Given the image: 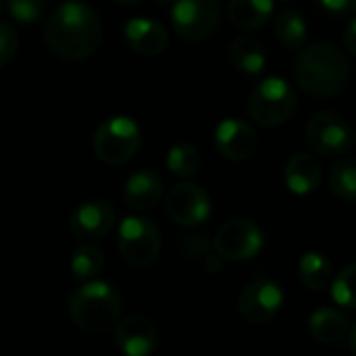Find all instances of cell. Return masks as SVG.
<instances>
[{
	"label": "cell",
	"instance_id": "cell-16",
	"mask_svg": "<svg viewBox=\"0 0 356 356\" xmlns=\"http://www.w3.org/2000/svg\"><path fill=\"white\" fill-rule=\"evenodd\" d=\"M161 193H163L161 178L151 170H140L128 178V183L124 187V202L128 204L130 210L145 212L157 206Z\"/></svg>",
	"mask_w": 356,
	"mask_h": 356
},
{
	"label": "cell",
	"instance_id": "cell-20",
	"mask_svg": "<svg viewBox=\"0 0 356 356\" xmlns=\"http://www.w3.org/2000/svg\"><path fill=\"white\" fill-rule=\"evenodd\" d=\"M229 59L231 65L248 76H256L264 70L266 65V57H264V49L260 47L258 40L254 38H237L231 42L229 47Z\"/></svg>",
	"mask_w": 356,
	"mask_h": 356
},
{
	"label": "cell",
	"instance_id": "cell-6",
	"mask_svg": "<svg viewBox=\"0 0 356 356\" xmlns=\"http://www.w3.org/2000/svg\"><path fill=\"white\" fill-rule=\"evenodd\" d=\"M118 248L122 258L130 266H151L161 250V237L157 227L140 216H128L118 231Z\"/></svg>",
	"mask_w": 356,
	"mask_h": 356
},
{
	"label": "cell",
	"instance_id": "cell-31",
	"mask_svg": "<svg viewBox=\"0 0 356 356\" xmlns=\"http://www.w3.org/2000/svg\"><path fill=\"white\" fill-rule=\"evenodd\" d=\"M343 44H346L348 53L356 55V17L348 24V28L343 32Z\"/></svg>",
	"mask_w": 356,
	"mask_h": 356
},
{
	"label": "cell",
	"instance_id": "cell-27",
	"mask_svg": "<svg viewBox=\"0 0 356 356\" xmlns=\"http://www.w3.org/2000/svg\"><path fill=\"white\" fill-rule=\"evenodd\" d=\"M49 3L51 0H7V7L19 24H36L49 9Z\"/></svg>",
	"mask_w": 356,
	"mask_h": 356
},
{
	"label": "cell",
	"instance_id": "cell-8",
	"mask_svg": "<svg viewBox=\"0 0 356 356\" xmlns=\"http://www.w3.org/2000/svg\"><path fill=\"white\" fill-rule=\"evenodd\" d=\"M306 143L323 157L341 155L352 145L350 124L333 111H321L306 124Z\"/></svg>",
	"mask_w": 356,
	"mask_h": 356
},
{
	"label": "cell",
	"instance_id": "cell-2",
	"mask_svg": "<svg viewBox=\"0 0 356 356\" xmlns=\"http://www.w3.org/2000/svg\"><path fill=\"white\" fill-rule=\"evenodd\" d=\"M296 82L310 97H331L339 92L350 76V65L339 47L316 42L306 47L296 59Z\"/></svg>",
	"mask_w": 356,
	"mask_h": 356
},
{
	"label": "cell",
	"instance_id": "cell-11",
	"mask_svg": "<svg viewBox=\"0 0 356 356\" xmlns=\"http://www.w3.org/2000/svg\"><path fill=\"white\" fill-rule=\"evenodd\" d=\"M281 304H283L281 287L275 281L260 277V279H254L250 285H245V289L239 296L237 308L243 321L262 325L277 316Z\"/></svg>",
	"mask_w": 356,
	"mask_h": 356
},
{
	"label": "cell",
	"instance_id": "cell-23",
	"mask_svg": "<svg viewBox=\"0 0 356 356\" xmlns=\"http://www.w3.org/2000/svg\"><path fill=\"white\" fill-rule=\"evenodd\" d=\"M331 191L343 200L354 202L356 200V157H341L331 168Z\"/></svg>",
	"mask_w": 356,
	"mask_h": 356
},
{
	"label": "cell",
	"instance_id": "cell-3",
	"mask_svg": "<svg viewBox=\"0 0 356 356\" xmlns=\"http://www.w3.org/2000/svg\"><path fill=\"white\" fill-rule=\"evenodd\" d=\"M122 300L115 287L105 281H88L70 293V314L78 329L105 333L118 325Z\"/></svg>",
	"mask_w": 356,
	"mask_h": 356
},
{
	"label": "cell",
	"instance_id": "cell-13",
	"mask_svg": "<svg viewBox=\"0 0 356 356\" xmlns=\"http://www.w3.org/2000/svg\"><path fill=\"white\" fill-rule=\"evenodd\" d=\"M115 225V210L107 202H86L70 216V231L78 239L95 241L105 237Z\"/></svg>",
	"mask_w": 356,
	"mask_h": 356
},
{
	"label": "cell",
	"instance_id": "cell-21",
	"mask_svg": "<svg viewBox=\"0 0 356 356\" xmlns=\"http://www.w3.org/2000/svg\"><path fill=\"white\" fill-rule=\"evenodd\" d=\"M300 279L302 283L312 289V291H321L325 289L331 279H333V266L329 262L327 256L318 254V252H308L300 258V266H298Z\"/></svg>",
	"mask_w": 356,
	"mask_h": 356
},
{
	"label": "cell",
	"instance_id": "cell-28",
	"mask_svg": "<svg viewBox=\"0 0 356 356\" xmlns=\"http://www.w3.org/2000/svg\"><path fill=\"white\" fill-rule=\"evenodd\" d=\"M183 250H185V254L191 258V260H195V262H200V260H206L204 264H206V268L208 270H218L222 264H220V256L216 254V256H210V243H208V239L206 237H202V235H191V237H187V239H183Z\"/></svg>",
	"mask_w": 356,
	"mask_h": 356
},
{
	"label": "cell",
	"instance_id": "cell-1",
	"mask_svg": "<svg viewBox=\"0 0 356 356\" xmlns=\"http://www.w3.org/2000/svg\"><path fill=\"white\" fill-rule=\"evenodd\" d=\"M44 40L57 57L84 61L99 51L103 42V26L97 11L84 0H65L49 15Z\"/></svg>",
	"mask_w": 356,
	"mask_h": 356
},
{
	"label": "cell",
	"instance_id": "cell-10",
	"mask_svg": "<svg viewBox=\"0 0 356 356\" xmlns=\"http://www.w3.org/2000/svg\"><path fill=\"white\" fill-rule=\"evenodd\" d=\"M208 193L193 183H178L165 195V214L181 227H197L210 216Z\"/></svg>",
	"mask_w": 356,
	"mask_h": 356
},
{
	"label": "cell",
	"instance_id": "cell-9",
	"mask_svg": "<svg viewBox=\"0 0 356 356\" xmlns=\"http://www.w3.org/2000/svg\"><path fill=\"white\" fill-rule=\"evenodd\" d=\"M262 245H264L262 231L245 218H233L225 222L214 237V252L222 260H231V262L254 258L262 250Z\"/></svg>",
	"mask_w": 356,
	"mask_h": 356
},
{
	"label": "cell",
	"instance_id": "cell-25",
	"mask_svg": "<svg viewBox=\"0 0 356 356\" xmlns=\"http://www.w3.org/2000/svg\"><path fill=\"white\" fill-rule=\"evenodd\" d=\"M105 256L97 245H80L72 256V275L78 281H88L103 268Z\"/></svg>",
	"mask_w": 356,
	"mask_h": 356
},
{
	"label": "cell",
	"instance_id": "cell-5",
	"mask_svg": "<svg viewBox=\"0 0 356 356\" xmlns=\"http://www.w3.org/2000/svg\"><path fill=\"white\" fill-rule=\"evenodd\" d=\"M293 109H296V92L281 78L262 80L250 95V103H248L250 118L264 128L281 126L291 118Z\"/></svg>",
	"mask_w": 356,
	"mask_h": 356
},
{
	"label": "cell",
	"instance_id": "cell-26",
	"mask_svg": "<svg viewBox=\"0 0 356 356\" xmlns=\"http://www.w3.org/2000/svg\"><path fill=\"white\" fill-rule=\"evenodd\" d=\"M331 296L339 306L348 310H356V262L343 266L337 273L331 285Z\"/></svg>",
	"mask_w": 356,
	"mask_h": 356
},
{
	"label": "cell",
	"instance_id": "cell-15",
	"mask_svg": "<svg viewBox=\"0 0 356 356\" xmlns=\"http://www.w3.org/2000/svg\"><path fill=\"white\" fill-rule=\"evenodd\" d=\"M124 34H126V42L130 44V49L143 57H157L168 47L165 28L147 17H136L128 22Z\"/></svg>",
	"mask_w": 356,
	"mask_h": 356
},
{
	"label": "cell",
	"instance_id": "cell-18",
	"mask_svg": "<svg viewBox=\"0 0 356 356\" xmlns=\"http://www.w3.org/2000/svg\"><path fill=\"white\" fill-rule=\"evenodd\" d=\"M308 329L312 337L321 343H335L348 331V316L339 308L323 306L316 308L308 318Z\"/></svg>",
	"mask_w": 356,
	"mask_h": 356
},
{
	"label": "cell",
	"instance_id": "cell-30",
	"mask_svg": "<svg viewBox=\"0 0 356 356\" xmlns=\"http://www.w3.org/2000/svg\"><path fill=\"white\" fill-rule=\"evenodd\" d=\"M331 15H352L356 13V0H316Z\"/></svg>",
	"mask_w": 356,
	"mask_h": 356
},
{
	"label": "cell",
	"instance_id": "cell-32",
	"mask_svg": "<svg viewBox=\"0 0 356 356\" xmlns=\"http://www.w3.org/2000/svg\"><path fill=\"white\" fill-rule=\"evenodd\" d=\"M348 343H350V350H352V354L356 356V325L350 329V337H348Z\"/></svg>",
	"mask_w": 356,
	"mask_h": 356
},
{
	"label": "cell",
	"instance_id": "cell-34",
	"mask_svg": "<svg viewBox=\"0 0 356 356\" xmlns=\"http://www.w3.org/2000/svg\"><path fill=\"white\" fill-rule=\"evenodd\" d=\"M3 9H5V0H0V13H3Z\"/></svg>",
	"mask_w": 356,
	"mask_h": 356
},
{
	"label": "cell",
	"instance_id": "cell-14",
	"mask_svg": "<svg viewBox=\"0 0 356 356\" xmlns=\"http://www.w3.org/2000/svg\"><path fill=\"white\" fill-rule=\"evenodd\" d=\"M216 147L225 157L241 161L254 155L258 147V134L248 122L227 118L216 128Z\"/></svg>",
	"mask_w": 356,
	"mask_h": 356
},
{
	"label": "cell",
	"instance_id": "cell-33",
	"mask_svg": "<svg viewBox=\"0 0 356 356\" xmlns=\"http://www.w3.org/2000/svg\"><path fill=\"white\" fill-rule=\"evenodd\" d=\"M111 3H115V5H134V3H138V0H111Z\"/></svg>",
	"mask_w": 356,
	"mask_h": 356
},
{
	"label": "cell",
	"instance_id": "cell-22",
	"mask_svg": "<svg viewBox=\"0 0 356 356\" xmlns=\"http://www.w3.org/2000/svg\"><path fill=\"white\" fill-rule=\"evenodd\" d=\"M306 32L304 17L293 9L281 11L275 19V36L287 49H300L306 40Z\"/></svg>",
	"mask_w": 356,
	"mask_h": 356
},
{
	"label": "cell",
	"instance_id": "cell-4",
	"mask_svg": "<svg viewBox=\"0 0 356 356\" xmlns=\"http://www.w3.org/2000/svg\"><path fill=\"white\" fill-rule=\"evenodd\" d=\"M95 153L101 161L109 165L126 163L134 157L140 147V128L132 118L113 115L107 118L95 132L92 138Z\"/></svg>",
	"mask_w": 356,
	"mask_h": 356
},
{
	"label": "cell",
	"instance_id": "cell-35",
	"mask_svg": "<svg viewBox=\"0 0 356 356\" xmlns=\"http://www.w3.org/2000/svg\"><path fill=\"white\" fill-rule=\"evenodd\" d=\"M354 143H356V136H354Z\"/></svg>",
	"mask_w": 356,
	"mask_h": 356
},
{
	"label": "cell",
	"instance_id": "cell-24",
	"mask_svg": "<svg viewBox=\"0 0 356 356\" xmlns=\"http://www.w3.org/2000/svg\"><path fill=\"white\" fill-rule=\"evenodd\" d=\"M165 163L172 170V174L181 176V178H187V176H193L200 170L202 157H200V151L193 145L181 143V145H176V147H172L168 151Z\"/></svg>",
	"mask_w": 356,
	"mask_h": 356
},
{
	"label": "cell",
	"instance_id": "cell-12",
	"mask_svg": "<svg viewBox=\"0 0 356 356\" xmlns=\"http://www.w3.org/2000/svg\"><path fill=\"white\" fill-rule=\"evenodd\" d=\"M115 346L124 356H149L155 348V325L140 314H130L115 325Z\"/></svg>",
	"mask_w": 356,
	"mask_h": 356
},
{
	"label": "cell",
	"instance_id": "cell-7",
	"mask_svg": "<svg viewBox=\"0 0 356 356\" xmlns=\"http://www.w3.org/2000/svg\"><path fill=\"white\" fill-rule=\"evenodd\" d=\"M220 19L218 0H174L172 24L178 36L187 40L208 38Z\"/></svg>",
	"mask_w": 356,
	"mask_h": 356
},
{
	"label": "cell",
	"instance_id": "cell-19",
	"mask_svg": "<svg viewBox=\"0 0 356 356\" xmlns=\"http://www.w3.org/2000/svg\"><path fill=\"white\" fill-rule=\"evenodd\" d=\"M229 19L241 30H258L273 15V0H231Z\"/></svg>",
	"mask_w": 356,
	"mask_h": 356
},
{
	"label": "cell",
	"instance_id": "cell-29",
	"mask_svg": "<svg viewBox=\"0 0 356 356\" xmlns=\"http://www.w3.org/2000/svg\"><path fill=\"white\" fill-rule=\"evenodd\" d=\"M19 49V36L15 28L7 22H0V67L9 65Z\"/></svg>",
	"mask_w": 356,
	"mask_h": 356
},
{
	"label": "cell",
	"instance_id": "cell-17",
	"mask_svg": "<svg viewBox=\"0 0 356 356\" xmlns=\"http://www.w3.org/2000/svg\"><path fill=\"white\" fill-rule=\"evenodd\" d=\"M321 183V165L310 153H296L285 165V185L296 195L312 193Z\"/></svg>",
	"mask_w": 356,
	"mask_h": 356
}]
</instances>
